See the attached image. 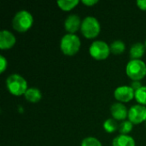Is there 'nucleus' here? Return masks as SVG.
<instances>
[{"mask_svg":"<svg viewBox=\"0 0 146 146\" xmlns=\"http://www.w3.org/2000/svg\"><path fill=\"white\" fill-rule=\"evenodd\" d=\"M6 86L9 92L14 96H21L26 93L27 88V80L20 74H14L6 80Z\"/></svg>","mask_w":146,"mask_h":146,"instance_id":"obj_1","label":"nucleus"},{"mask_svg":"<svg viewBox=\"0 0 146 146\" xmlns=\"http://www.w3.org/2000/svg\"><path fill=\"white\" fill-rule=\"evenodd\" d=\"M33 24V17L27 10H21L17 12L12 20L13 28L19 33L27 32L31 28Z\"/></svg>","mask_w":146,"mask_h":146,"instance_id":"obj_2","label":"nucleus"},{"mask_svg":"<svg viewBox=\"0 0 146 146\" xmlns=\"http://www.w3.org/2000/svg\"><path fill=\"white\" fill-rule=\"evenodd\" d=\"M80 44V40L77 35L68 33L62 38L60 47L64 55L72 56L79 51Z\"/></svg>","mask_w":146,"mask_h":146,"instance_id":"obj_3","label":"nucleus"},{"mask_svg":"<svg viewBox=\"0 0 146 146\" xmlns=\"http://www.w3.org/2000/svg\"><path fill=\"white\" fill-rule=\"evenodd\" d=\"M127 76L133 81H139L146 75V64L141 60H131L126 68Z\"/></svg>","mask_w":146,"mask_h":146,"instance_id":"obj_4","label":"nucleus"},{"mask_svg":"<svg viewBox=\"0 0 146 146\" xmlns=\"http://www.w3.org/2000/svg\"><path fill=\"white\" fill-rule=\"evenodd\" d=\"M80 30L86 38H94L100 33V24L95 17L88 16L82 21Z\"/></svg>","mask_w":146,"mask_h":146,"instance_id":"obj_5","label":"nucleus"},{"mask_svg":"<svg viewBox=\"0 0 146 146\" xmlns=\"http://www.w3.org/2000/svg\"><path fill=\"white\" fill-rule=\"evenodd\" d=\"M90 55L96 60H104L108 58L110 53V46L102 40L94 41L89 49Z\"/></svg>","mask_w":146,"mask_h":146,"instance_id":"obj_6","label":"nucleus"},{"mask_svg":"<svg viewBox=\"0 0 146 146\" xmlns=\"http://www.w3.org/2000/svg\"><path fill=\"white\" fill-rule=\"evenodd\" d=\"M128 119L133 124H140L146 121V107L136 104L128 110Z\"/></svg>","mask_w":146,"mask_h":146,"instance_id":"obj_7","label":"nucleus"},{"mask_svg":"<svg viewBox=\"0 0 146 146\" xmlns=\"http://www.w3.org/2000/svg\"><path fill=\"white\" fill-rule=\"evenodd\" d=\"M114 96L116 100L121 103H127L131 101L133 98H135L134 90L128 86H119L115 89L114 92Z\"/></svg>","mask_w":146,"mask_h":146,"instance_id":"obj_8","label":"nucleus"},{"mask_svg":"<svg viewBox=\"0 0 146 146\" xmlns=\"http://www.w3.org/2000/svg\"><path fill=\"white\" fill-rule=\"evenodd\" d=\"M16 42L15 37L12 33L7 30H3L0 32V49L9 50L12 48Z\"/></svg>","mask_w":146,"mask_h":146,"instance_id":"obj_9","label":"nucleus"},{"mask_svg":"<svg viewBox=\"0 0 146 146\" xmlns=\"http://www.w3.org/2000/svg\"><path fill=\"white\" fill-rule=\"evenodd\" d=\"M110 112L115 120L123 121L128 117V111L126 106L121 103H115L111 105Z\"/></svg>","mask_w":146,"mask_h":146,"instance_id":"obj_10","label":"nucleus"},{"mask_svg":"<svg viewBox=\"0 0 146 146\" xmlns=\"http://www.w3.org/2000/svg\"><path fill=\"white\" fill-rule=\"evenodd\" d=\"M81 21L80 18L76 15H70L67 17L64 26L65 29L68 33L74 34L81 27Z\"/></svg>","mask_w":146,"mask_h":146,"instance_id":"obj_11","label":"nucleus"},{"mask_svg":"<svg viewBox=\"0 0 146 146\" xmlns=\"http://www.w3.org/2000/svg\"><path fill=\"white\" fill-rule=\"evenodd\" d=\"M145 49V44H143L142 43H136L133 44L130 49V57L132 60H139V58L144 56Z\"/></svg>","mask_w":146,"mask_h":146,"instance_id":"obj_12","label":"nucleus"},{"mask_svg":"<svg viewBox=\"0 0 146 146\" xmlns=\"http://www.w3.org/2000/svg\"><path fill=\"white\" fill-rule=\"evenodd\" d=\"M113 146H135V141L134 139L128 136V135H124V134H121L119 136H117L116 138L114 139Z\"/></svg>","mask_w":146,"mask_h":146,"instance_id":"obj_13","label":"nucleus"},{"mask_svg":"<svg viewBox=\"0 0 146 146\" xmlns=\"http://www.w3.org/2000/svg\"><path fill=\"white\" fill-rule=\"evenodd\" d=\"M25 98L30 103H38L42 98V93L38 88H28L24 94Z\"/></svg>","mask_w":146,"mask_h":146,"instance_id":"obj_14","label":"nucleus"},{"mask_svg":"<svg viewBox=\"0 0 146 146\" xmlns=\"http://www.w3.org/2000/svg\"><path fill=\"white\" fill-rule=\"evenodd\" d=\"M79 3V0H60L57 2V4L61 9L64 11H69L75 8Z\"/></svg>","mask_w":146,"mask_h":146,"instance_id":"obj_15","label":"nucleus"},{"mask_svg":"<svg viewBox=\"0 0 146 146\" xmlns=\"http://www.w3.org/2000/svg\"><path fill=\"white\" fill-rule=\"evenodd\" d=\"M126 49L125 44L121 40H115L110 44V51L115 55H121Z\"/></svg>","mask_w":146,"mask_h":146,"instance_id":"obj_16","label":"nucleus"},{"mask_svg":"<svg viewBox=\"0 0 146 146\" xmlns=\"http://www.w3.org/2000/svg\"><path fill=\"white\" fill-rule=\"evenodd\" d=\"M104 128L107 133H112L119 128V126L115 119H108L104 123Z\"/></svg>","mask_w":146,"mask_h":146,"instance_id":"obj_17","label":"nucleus"},{"mask_svg":"<svg viewBox=\"0 0 146 146\" xmlns=\"http://www.w3.org/2000/svg\"><path fill=\"white\" fill-rule=\"evenodd\" d=\"M135 99L141 105H146V86H142L135 92Z\"/></svg>","mask_w":146,"mask_h":146,"instance_id":"obj_18","label":"nucleus"},{"mask_svg":"<svg viewBox=\"0 0 146 146\" xmlns=\"http://www.w3.org/2000/svg\"><path fill=\"white\" fill-rule=\"evenodd\" d=\"M133 123L130 121H124L119 125V132L121 134L127 135L133 130Z\"/></svg>","mask_w":146,"mask_h":146,"instance_id":"obj_19","label":"nucleus"},{"mask_svg":"<svg viewBox=\"0 0 146 146\" xmlns=\"http://www.w3.org/2000/svg\"><path fill=\"white\" fill-rule=\"evenodd\" d=\"M81 146H102V144L94 137H87L82 140Z\"/></svg>","mask_w":146,"mask_h":146,"instance_id":"obj_20","label":"nucleus"},{"mask_svg":"<svg viewBox=\"0 0 146 146\" xmlns=\"http://www.w3.org/2000/svg\"><path fill=\"white\" fill-rule=\"evenodd\" d=\"M0 72L3 73L4 70L7 68V60L5 59V57H3V56H0Z\"/></svg>","mask_w":146,"mask_h":146,"instance_id":"obj_21","label":"nucleus"},{"mask_svg":"<svg viewBox=\"0 0 146 146\" xmlns=\"http://www.w3.org/2000/svg\"><path fill=\"white\" fill-rule=\"evenodd\" d=\"M130 86L134 90V92H136V91H138L139 89H140L143 86H142V84H141L139 81H133Z\"/></svg>","mask_w":146,"mask_h":146,"instance_id":"obj_22","label":"nucleus"},{"mask_svg":"<svg viewBox=\"0 0 146 146\" xmlns=\"http://www.w3.org/2000/svg\"><path fill=\"white\" fill-rule=\"evenodd\" d=\"M137 5L140 9L146 10V0H139L137 1Z\"/></svg>","mask_w":146,"mask_h":146,"instance_id":"obj_23","label":"nucleus"},{"mask_svg":"<svg viewBox=\"0 0 146 146\" xmlns=\"http://www.w3.org/2000/svg\"><path fill=\"white\" fill-rule=\"evenodd\" d=\"M98 2V1H97V0H89V1H88V0H84V1H82V3H83L84 4H86V5H87V6H89V7H91V6L96 4Z\"/></svg>","mask_w":146,"mask_h":146,"instance_id":"obj_24","label":"nucleus"},{"mask_svg":"<svg viewBox=\"0 0 146 146\" xmlns=\"http://www.w3.org/2000/svg\"><path fill=\"white\" fill-rule=\"evenodd\" d=\"M145 48H146V41H145Z\"/></svg>","mask_w":146,"mask_h":146,"instance_id":"obj_25","label":"nucleus"},{"mask_svg":"<svg viewBox=\"0 0 146 146\" xmlns=\"http://www.w3.org/2000/svg\"><path fill=\"white\" fill-rule=\"evenodd\" d=\"M145 122H146V121H145Z\"/></svg>","mask_w":146,"mask_h":146,"instance_id":"obj_26","label":"nucleus"}]
</instances>
